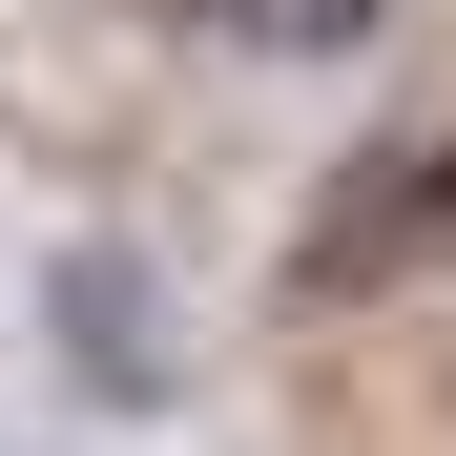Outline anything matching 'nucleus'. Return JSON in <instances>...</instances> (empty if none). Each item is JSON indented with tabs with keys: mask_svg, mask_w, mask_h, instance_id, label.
<instances>
[{
	"mask_svg": "<svg viewBox=\"0 0 456 456\" xmlns=\"http://www.w3.org/2000/svg\"><path fill=\"white\" fill-rule=\"evenodd\" d=\"M187 42H228V62H373L395 42V0H167Z\"/></svg>",
	"mask_w": 456,
	"mask_h": 456,
	"instance_id": "obj_2",
	"label": "nucleus"
},
{
	"mask_svg": "<svg viewBox=\"0 0 456 456\" xmlns=\"http://www.w3.org/2000/svg\"><path fill=\"white\" fill-rule=\"evenodd\" d=\"M353 249H456V145H415V167L353 208Z\"/></svg>",
	"mask_w": 456,
	"mask_h": 456,
	"instance_id": "obj_3",
	"label": "nucleus"
},
{
	"mask_svg": "<svg viewBox=\"0 0 456 456\" xmlns=\"http://www.w3.org/2000/svg\"><path fill=\"white\" fill-rule=\"evenodd\" d=\"M42 353L84 415H187V290L125 249V228H62L42 249Z\"/></svg>",
	"mask_w": 456,
	"mask_h": 456,
	"instance_id": "obj_1",
	"label": "nucleus"
}]
</instances>
